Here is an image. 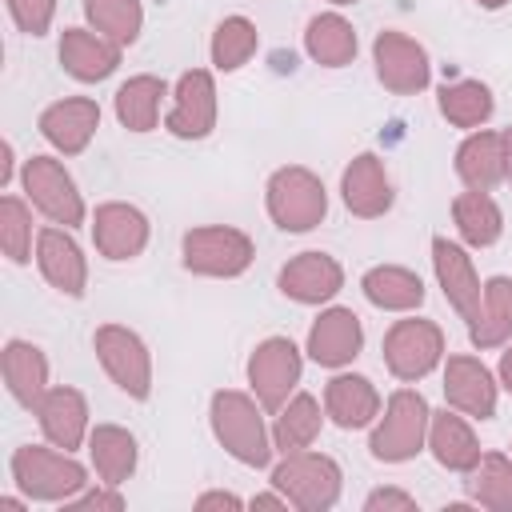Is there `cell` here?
<instances>
[{"instance_id":"obj_29","label":"cell","mask_w":512,"mask_h":512,"mask_svg":"<svg viewBox=\"0 0 512 512\" xmlns=\"http://www.w3.org/2000/svg\"><path fill=\"white\" fill-rule=\"evenodd\" d=\"M304 52L320 64V68H348L360 52L356 28L352 20H344L340 12H320L308 20L304 28Z\"/></svg>"},{"instance_id":"obj_42","label":"cell","mask_w":512,"mask_h":512,"mask_svg":"<svg viewBox=\"0 0 512 512\" xmlns=\"http://www.w3.org/2000/svg\"><path fill=\"white\" fill-rule=\"evenodd\" d=\"M196 508L200 512H208V508H244V500L232 496V492H204V496H196Z\"/></svg>"},{"instance_id":"obj_11","label":"cell","mask_w":512,"mask_h":512,"mask_svg":"<svg viewBox=\"0 0 512 512\" xmlns=\"http://www.w3.org/2000/svg\"><path fill=\"white\" fill-rule=\"evenodd\" d=\"M372 64H376V80L396 92V96H416L428 88L432 80V64H428V52L420 40L396 32V28H384L376 32L372 40Z\"/></svg>"},{"instance_id":"obj_45","label":"cell","mask_w":512,"mask_h":512,"mask_svg":"<svg viewBox=\"0 0 512 512\" xmlns=\"http://www.w3.org/2000/svg\"><path fill=\"white\" fill-rule=\"evenodd\" d=\"M12 180V144L4 140V148H0V184H8Z\"/></svg>"},{"instance_id":"obj_22","label":"cell","mask_w":512,"mask_h":512,"mask_svg":"<svg viewBox=\"0 0 512 512\" xmlns=\"http://www.w3.org/2000/svg\"><path fill=\"white\" fill-rule=\"evenodd\" d=\"M380 408H384V400H380L376 384L368 376H360V372H336L324 384V416L344 432L376 424Z\"/></svg>"},{"instance_id":"obj_41","label":"cell","mask_w":512,"mask_h":512,"mask_svg":"<svg viewBox=\"0 0 512 512\" xmlns=\"http://www.w3.org/2000/svg\"><path fill=\"white\" fill-rule=\"evenodd\" d=\"M64 508H112V512H120L124 508V496L112 484H104V488H92V492H76Z\"/></svg>"},{"instance_id":"obj_17","label":"cell","mask_w":512,"mask_h":512,"mask_svg":"<svg viewBox=\"0 0 512 512\" xmlns=\"http://www.w3.org/2000/svg\"><path fill=\"white\" fill-rule=\"evenodd\" d=\"M496 376L476 356H448L444 360V400L448 408L464 412L468 420H492L496 416Z\"/></svg>"},{"instance_id":"obj_40","label":"cell","mask_w":512,"mask_h":512,"mask_svg":"<svg viewBox=\"0 0 512 512\" xmlns=\"http://www.w3.org/2000/svg\"><path fill=\"white\" fill-rule=\"evenodd\" d=\"M364 512H416V496L400 488H376L364 496Z\"/></svg>"},{"instance_id":"obj_31","label":"cell","mask_w":512,"mask_h":512,"mask_svg":"<svg viewBox=\"0 0 512 512\" xmlns=\"http://www.w3.org/2000/svg\"><path fill=\"white\" fill-rule=\"evenodd\" d=\"M320 424H324V408L312 392H292L284 400V408L276 412V424H272V444L280 456L288 452H304L316 444L320 436Z\"/></svg>"},{"instance_id":"obj_44","label":"cell","mask_w":512,"mask_h":512,"mask_svg":"<svg viewBox=\"0 0 512 512\" xmlns=\"http://www.w3.org/2000/svg\"><path fill=\"white\" fill-rule=\"evenodd\" d=\"M496 376H500V388L512 396V344L500 352V364H496Z\"/></svg>"},{"instance_id":"obj_9","label":"cell","mask_w":512,"mask_h":512,"mask_svg":"<svg viewBox=\"0 0 512 512\" xmlns=\"http://www.w3.org/2000/svg\"><path fill=\"white\" fill-rule=\"evenodd\" d=\"M304 372V356L288 336H268L248 356V388L264 404V412H280L284 400L296 392Z\"/></svg>"},{"instance_id":"obj_38","label":"cell","mask_w":512,"mask_h":512,"mask_svg":"<svg viewBox=\"0 0 512 512\" xmlns=\"http://www.w3.org/2000/svg\"><path fill=\"white\" fill-rule=\"evenodd\" d=\"M0 248L12 264L32 260V208L20 196L0 200Z\"/></svg>"},{"instance_id":"obj_4","label":"cell","mask_w":512,"mask_h":512,"mask_svg":"<svg viewBox=\"0 0 512 512\" xmlns=\"http://www.w3.org/2000/svg\"><path fill=\"white\" fill-rule=\"evenodd\" d=\"M264 204H268V216H272V224L280 232H312L328 216L324 180L312 168H300V164L276 168L268 176Z\"/></svg>"},{"instance_id":"obj_34","label":"cell","mask_w":512,"mask_h":512,"mask_svg":"<svg viewBox=\"0 0 512 512\" xmlns=\"http://www.w3.org/2000/svg\"><path fill=\"white\" fill-rule=\"evenodd\" d=\"M468 500L488 512H512V456L504 452H480V460L464 472Z\"/></svg>"},{"instance_id":"obj_3","label":"cell","mask_w":512,"mask_h":512,"mask_svg":"<svg viewBox=\"0 0 512 512\" xmlns=\"http://www.w3.org/2000/svg\"><path fill=\"white\" fill-rule=\"evenodd\" d=\"M428 420H432L428 400L416 388H396L372 424V436H368L372 460L404 464L416 452H424L428 448Z\"/></svg>"},{"instance_id":"obj_5","label":"cell","mask_w":512,"mask_h":512,"mask_svg":"<svg viewBox=\"0 0 512 512\" xmlns=\"http://www.w3.org/2000/svg\"><path fill=\"white\" fill-rule=\"evenodd\" d=\"M180 260L192 276H212V280H236L252 268L256 244L248 232L232 224H204L188 228L180 240Z\"/></svg>"},{"instance_id":"obj_35","label":"cell","mask_w":512,"mask_h":512,"mask_svg":"<svg viewBox=\"0 0 512 512\" xmlns=\"http://www.w3.org/2000/svg\"><path fill=\"white\" fill-rule=\"evenodd\" d=\"M440 116L452 124V128H484L496 100H492V88L484 80H452L440 88Z\"/></svg>"},{"instance_id":"obj_27","label":"cell","mask_w":512,"mask_h":512,"mask_svg":"<svg viewBox=\"0 0 512 512\" xmlns=\"http://www.w3.org/2000/svg\"><path fill=\"white\" fill-rule=\"evenodd\" d=\"M360 292L380 312H412L424 304V280L400 264H376L360 276Z\"/></svg>"},{"instance_id":"obj_36","label":"cell","mask_w":512,"mask_h":512,"mask_svg":"<svg viewBox=\"0 0 512 512\" xmlns=\"http://www.w3.org/2000/svg\"><path fill=\"white\" fill-rule=\"evenodd\" d=\"M260 48V32L248 16H224L212 32V44H208V56H212V68L216 72H236L244 68Z\"/></svg>"},{"instance_id":"obj_24","label":"cell","mask_w":512,"mask_h":512,"mask_svg":"<svg viewBox=\"0 0 512 512\" xmlns=\"http://www.w3.org/2000/svg\"><path fill=\"white\" fill-rule=\"evenodd\" d=\"M0 372H4L8 396L20 408L36 412V404L48 392V356L28 340H8L4 352H0Z\"/></svg>"},{"instance_id":"obj_48","label":"cell","mask_w":512,"mask_h":512,"mask_svg":"<svg viewBox=\"0 0 512 512\" xmlns=\"http://www.w3.org/2000/svg\"><path fill=\"white\" fill-rule=\"evenodd\" d=\"M476 4H480V8H488V12H496V8H504L508 0H476Z\"/></svg>"},{"instance_id":"obj_8","label":"cell","mask_w":512,"mask_h":512,"mask_svg":"<svg viewBox=\"0 0 512 512\" xmlns=\"http://www.w3.org/2000/svg\"><path fill=\"white\" fill-rule=\"evenodd\" d=\"M92 348H96L100 368L108 372V380L124 396H132V400H148L152 396V356H148V344L132 328L100 324L92 332Z\"/></svg>"},{"instance_id":"obj_18","label":"cell","mask_w":512,"mask_h":512,"mask_svg":"<svg viewBox=\"0 0 512 512\" xmlns=\"http://www.w3.org/2000/svg\"><path fill=\"white\" fill-rule=\"evenodd\" d=\"M36 268L56 292H64L72 300L84 296V288H88V260H84L80 244L72 240V228L52 224V228L36 232Z\"/></svg>"},{"instance_id":"obj_33","label":"cell","mask_w":512,"mask_h":512,"mask_svg":"<svg viewBox=\"0 0 512 512\" xmlns=\"http://www.w3.org/2000/svg\"><path fill=\"white\" fill-rule=\"evenodd\" d=\"M168 96V84L160 76H128L120 88H116V120L128 128V132H152L156 120H160V104Z\"/></svg>"},{"instance_id":"obj_10","label":"cell","mask_w":512,"mask_h":512,"mask_svg":"<svg viewBox=\"0 0 512 512\" xmlns=\"http://www.w3.org/2000/svg\"><path fill=\"white\" fill-rule=\"evenodd\" d=\"M444 360V332L436 320H396L384 332V364L396 380L416 384Z\"/></svg>"},{"instance_id":"obj_25","label":"cell","mask_w":512,"mask_h":512,"mask_svg":"<svg viewBox=\"0 0 512 512\" xmlns=\"http://www.w3.org/2000/svg\"><path fill=\"white\" fill-rule=\"evenodd\" d=\"M428 452H432V460H436L440 468H448V472H468V468L480 460V440H476L468 416L456 412V408L432 412V420H428Z\"/></svg>"},{"instance_id":"obj_6","label":"cell","mask_w":512,"mask_h":512,"mask_svg":"<svg viewBox=\"0 0 512 512\" xmlns=\"http://www.w3.org/2000/svg\"><path fill=\"white\" fill-rule=\"evenodd\" d=\"M272 488L288 496L292 508L300 512H328L340 500L344 488V472L332 456L324 452H288L276 468H272Z\"/></svg>"},{"instance_id":"obj_39","label":"cell","mask_w":512,"mask_h":512,"mask_svg":"<svg viewBox=\"0 0 512 512\" xmlns=\"http://www.w3.org/2000/svg\"><path fill=\"white\" fill-rule=\"evenodd\" d=\"M4 4H8L12 24H16L24 36H44V32L52 28L56 0H4Z\"/></svg>"},{"instance_id":"obj_32","label":"cell","mask_w":512,"mask_h":512,"mask_svg":"<svg viewBox=\"0 0 512 512\" xmlns=\"http://www.w3.org/2000/svg\"><path fill=\"white\" fill-rule=\"evenodd\" d=\"M452 224L468 248H492L504 236V212L488 192H460L452 200Z\"/></svg>"},{"instance_id":"obj_47","label":"cell","mask_w":512,"mask_h":512,"mask_svg":"<svg viewBox=\"0 0 512 512\" xmlns=\"http://www.w3.org/2000/svg\"><path fill=\"white\" fill-rule=\"evenodd\" d=\"M0 508H4V512H24L28 504H24V500H16V496H0Z\"/></svg>"},{"instance_id":"obj_21","label":"cell","mask_w":512,"mask_h":512,"mask_svg":"<svg viewBox=\"0 0 512 512\" xmlns=\"http://www.w3.org/2000/svg\"><path fill=\"white\" fill-rule=\"evenodd\" d=\"M340 196H344V208L360 220H376L392 208V180H388V168L376 152H360L348 160L344 176H340Z\"/></svg>"},{"instance_id":"obj_37","label":"cell","mask_w":512,"mask_h":512,"mask_svg":"<svg viewBox=\"0 0 512 512\" xmlns=\"http://www.w3.org/2000/svg\"><path fill=\"white\" fill-rule=\"evenodd\" d=\"M84 16H88L92 32H100L104 40H112L120 48H128L144 28L140 0H84Z\"/></svg>"},{"instance_id":"obj_23","label":"cell","mask_w":512,"mask_h":512,"mask_svg":"<svg viewBox=\"0 0 512 512\" xmlns=\"http://www.w3.org/2000/svg\"><path fill=\"white\" fill-rule=\"evenodd\" d=\"M60 64L80 84H100L120 68V44L104 40L92 28H64L60 32Z\"/></svg>"},{"instance_id":"obj_28","label":"cell","mask_w":512,"mask_h":512,"mask_svg":"<svg viewBox=\"0 0 512 512\" xmlns=\"http://www.w3.org/2000/svg\"><path fill=\"white\" fill-rule=\"evenodd\" d=\"M88 456H92V468H96L100 484L120 488L136 472L140 448H136V436L128 428H120V424H96L88 432Z\"/></svg>"},{"instance_id":"obj_26","label":"cell","mask_w":512,"mask_h":512,"mask_svg":"<svg viewBox=\"0 0 512 512\" xmlns=\"http://www.w3.org/2000/svg\"><path fill=\"white\" fill-rule=\"evenodd\" d=\"M456 176L472 192H492L504 180V136L492 128H472L456 148Z\"/></svg>"},{"instance_id":"obj_14","label":"cell","mask_w":512,"mask_h":512,"mask_svg":"<svg viewBox=\"0 0 512 512\" xmlns=\"http://www.w3.org/2000/svg\"><path fill=\"white\" fill-rule=\"evenodd\" d=\"M432 268H436V284L448 300V308L460 316V320H476L480 312V300H484V284L476 276V264L472 256L448 240V236H432Z\"/></svg>"},{"instance_id":"obj_1","label":"cell","mask_w":512,"mask_h":512,"mask_svg":"<svg viewBox=\"0 0 512 512\" xmlns=\"http://www.w3.org/2000/svg\"><path fill=\"white\" fill-rule=\"evenodd\" d=\"M208 424L232 460H240L244 468H268L276 444H272V432L264 428V404L256 396H248L240 388L212 392Z\"/></svg>"},{"instance_id":"obj_13","label":"cell","mask_w":512,"mask_h":512,"mask_svg":"<svg viewBox=\"0 0 512 512\" xmlns=\"http://www.w3.org/2000/svg\"><path fill=\"white\" fill-rule=\"evenodd\" d=\"M148 236H152V224L136 204L108 200L92 212V244L104 260H116V264L136 260L148 248Z\"/></svg>"},{"instance_id":"obj_30","label":"cell","mask_w":512,"mask_h":512,"mask_svg":"<svg viewBox=\"0 0 512 512\" xmlns=\"http://www.w3.org/2000/svg\"><path fill=\"white\" fill-rule=\"evenodd\" d=\"M468 340L488 352V348H504L512 340V276H488L484 280V300L476 320L468 324Z\"/></svg>"},{"instance_id":"obj_15","label":"cell","mask_w":512,"mask_h":512,"mask_svg":"<svg viewBox=\"0 0 512 512\" xmlns=\"http://www.w3.org/2000/svg\"><path fill=\"white\" fill-rule=\"evenodd\" d=\"M360 348H364V324H360V316L352 308H340V304L324 308L312 320L308 340H304V352L320 368H344V364H352L360 356Z\"/></svg>"},{"instance_id":"obj_20","label":"cell","mask_w":512,"mask_h":512,"mask_svg":"<svg viewBox=\"0 0 512 512\" xmlns=\"http://www.w3.org/2000/svg\"><path fill=\"white\" fill-rule=\"evenodd\" d=\"M276 284L296 304H328L344 288V268L328 252H300L280 268Z\"/></svg>"},{"instance_id":"obj_16","label":"cell","mask_w":512,"mask_h":512,"mask_svg":"<svg viewBox=\"0 0 512 512\" xmlns=\"http://www.w3.org/2000/svg\"><path fill=\"white\" fill-rule=\"evenodd\" d=\"M36 128H40V136H44L56 152L80 156V152L92 144L96 128H100V104H96L92 96H64V100H52V104L40 112Z\"/></svg>"},{"instance_id":"obj_12","label":"cell","mask_w":512,"mask_h":512,"mask_svg":"<svg viewBox=\"0 0 512 512\" xmlns=\"http://www.w3.org/2000/svg\"><path fill=\"white\" fill-rule=\"evenodd\" d=\"M164 128L176 140H204L216 128V80L208 68H188L176 80Z\"/></svg>"},{"instance_id":"obj_49","label":"cell","mask_w":512,"mask_h":512,"mask_svg":"<svg viewBox=\"0 0 512 512\" xmlns=\"http://www.w3.org/2000/svg\"><path fill=\"white\" fill-rule=\"evenodd\" d=\"M328 4H336V8H348V4H360V0H328Z\"/></svg>"},{"instance_id":"obj_19","label":"cell","mask_w":512,"mask_h":512,"mask_svg":"<svg viewBox=\"0 0 512 512\" xmlns=\"http://www.w3.org/2000/svg\"><path fill=\"white\" fill-rule=\"evenodd\" d=\"M36 424L44 432L48 444L64 448V452H76L80 444H88V400L80 388H68V384H56L44 392V400L36 404Z\"/></svg>"},{"instance_id":"obj_46","label":"cell","mask_w":512,"mask_h":512,"mask_svg":"<svg viewBox=\"0 0 512 512\" xmlns=\"http://www.w3.org/2000/svg\"><path fill=\"white\" fill-rule=\"evenodd\" d=\"M500 136H504V180L512 184V124H508Z\"/></svg>"},{"instance_id":"obj_2","label":"cell","mask_w":512,"mask_h":512,"mask_svg":"<svg viewBox=\"0 0 512 512\" xmlns=\"http://www.w3.org/2000/svg\"><path fill=\"white\" fill-rule=\"evenodd\" d=\"M12 468V484L40 504H68L76 492L88 488V468L80 460H72V452L56 448V444H20L8 460Z\"/></svg>"},{"instance_id":"obj_43","label":"cell","mask_w":512,"mask_h":512,"mask_svg":"<svg viewBox=\"0 0 512 512\" xmlns=\"http://www.w3.org/2000/svg\"><path fill=\"white\" fill-rule=\"evenodd\" d=\"M248 508H292V504H288L284 492H260V496L248 500Z\"/></svg>"},{"instance_id":"obj_7","label":"cell","mask_w":512,"mask_h":512,"mask_svg":"<svg viewBox=\"0 0 512 512\" xmlns=\"http://www.w3.org/2000/svg\"><path fill=\"white\" fill-rule=\"evenodd\" d=\"M20 184H24V196L28 204L48 216L52 224L60 228H80L84 224V196L72 180V172L56 160V156H28L24 168H20Z\"/></svg>"}]
</instances>
